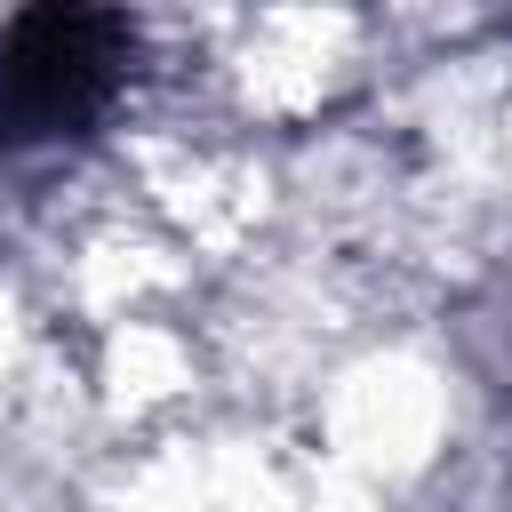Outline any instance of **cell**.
Here are the masks:
<instances>
[{"mask_svg":"<svg viewBox=\"0 0 512 512\" xmlns=\"http://www.w3.org/2000/svg\"><path fill=\"white\" fill-rule=\"evenodd\" d=\"M128 80L112 0H32L0 32V152L88 136Z\"/></svg>","mask_w":512,"mask_h":512,"instance_id":"cell-1","label":"cell"}]
</instances>
